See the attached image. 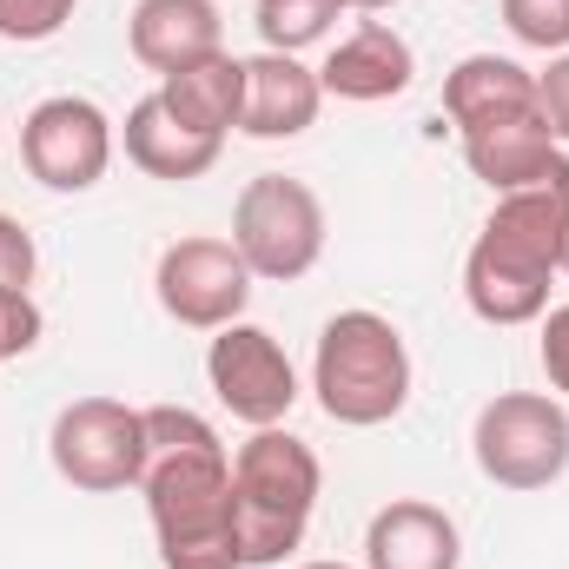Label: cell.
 <instances>
[{"mask_svg": "<svg viewBox=\"0 0 569 569\" xmlns=\"http://www.w3.org/2000/svg\"><path fill=\"white\" fill-rule=\"evenodd\" d=\"M120 146H127V159L140 166L146 179L186 186V179H206V172L219 166V146H226V140H206V133L179 127V120L166 113V100H159V93H146V100H133V107H127Z\"/></svg>", "mask_w": 569, "mask_h": 569, "instance_id": "e0dca14e", "label": "cell"}, {"mask_svg": "<svg viewBox=\"0 0 569 569\" xmlns=\"http://www.w3.org/2000/svg\"><path fill=\"white\" fill-rule=\"evenodd\" d=\"M311 391L318 411L345 430H378L411 405V351L405 331L385 311H338L318 331L311 351Z\"/></svg>", "mask_w": 569, "mask_h": 569, "instance_id": "3957f363", "label": "cell"}, {"mask_svg": "<svg viewBox=\"0 0 569 569\" xmlns=\"http://www.w3.org/2000/svg\"><path fill=\"white\" fill-rule=\"evenodd\" d=\"M418 80V53L411 40L391 27V20H358L318 67V87L331 100H351V107H378V100H398L405 87Z\"/></svg>", "mask_w": 569, "mask_h": 569, "instance_id": "8fae6325", "label": "cell"}, {"mask_svg": "<svg viewBox=\"0 0 569 569\" xmlns=\"http://www.w3.org/2000/svg\"><path fill=\"white\" fill-rule=\"evenodd\" d=\"M127 47L133 60L152 67L159 80L186 60H206L226 47V20H219V0H140L133 20H127Z\"/></svg>", "mask_w": 569, "mask_h": 569, "instance_id": "9a60e30c", "label": "cell"}, {"mask_svg": "<svg viewBox=\"0 0 569 569\" xmlns=\"http://www.w3.org/2000/svg\"><path fill=\"white\" fill-rule=\"evenodd\" d=\"M40 305H33V291H0V365L7 358H20V351H33L40 345Z\"/></svg>", "mask_w": 569, "mask_h": 569, "instance_id": "7402d4cb", "label": "cell"}, {"mask_svg": "<svg viewBox=\"0 0 569 569\" xmlns=\"http://www.w3.org/2000/svg\"><path fill=\"white\" fill-rule=\"evenodd\" d=\"M325 87L298 53H252L246 60V113L239 133L246 140H298L318 127Z\"/></svg>", "mask_w": 569, "mask_h": 569, "instance_id": "4fadbf2b", "label": "cell"}, {"mask_svg": "<svg viewBox=\"0 0 569 569\" xmlns=\"http://www.w3.org/2000/svg\"><path fill=\"white\" fill-rule=\"evenodd\" d=\"M345 13V0H259L252 27L266 40V53H305L331 33V20Z\"/></svg>", "mask_w": 569, "mask_h": 569, "instance_id": "d6986e66", "label": "cell"}, {"mask_svg": "<svg viewBox=\"0 0 569 569\" xmlns=\"http://www.w3.org/2000/svg\"><path fill=\"white\" fill-rule=\"evenodd\" d=\"M457 563H463L457 517L425 503V497L385 503L365 530V569H457Z\"/></svg>", "mask_w": 569, "mask_h": 569, "instance_id": "5bb4252c", "label": "cell"}, {"mask_svg": "<svg viewBox=\"0 0 569 569\" xmlns=\"http://www.w3.org/2000/svg\"><path fill=\"white\" fill-rule=\"evenodd\" d=\"M33 266H40L33 232L0 212V291H33Z\"/></svg>", "mask_w": 569, "mask_h": 569, "instance_id": "603a6c76", "label": "cell"}, {"mask_svg": "<svg viewBox=\"0 0 569 569\" xmlns=\"http://www.w3.org/2000/svg\"><path fill=\"white\" fill-rule=\"evenodd\" d=\"M523 107H537V73L503 53H463L443 73V113L457 133L477 120H497V113H523Z\"/></svg>", "mask_w": 569, "mask_h": 569, "instance_id": "ac0fdd59", "label": "cell"}, {"mask_svg": "<svg viewBox=\"0 0 569 569\" xmlns=\"http://www.w3.org/2000/svg\"><path fill=\"white\" fill-rule=\"evenodd\" d=\"M457 140H463V166H470L490 192L537 186V179L563 159V146H557V133L543 127L537 107H523V113H497V120H477V127H463Z\"/></svg>", "mask_w": 569, "mask_h": 569, "instance_id": "7c38bea8", "label": "cell"}, {"mask_svg": "<svg viewBox=\"0 0 569 569\" xmlns=\"http://www.w3.org/2000/svg\"><path fill=\"white\" fill-rule=\"evenodd\" d=\"M503 27L537 53H569V0H503Z\"/></svg>", "mask_w": 569, "mask_h": 569, "instance_id": "ffe728a7", "label": "cell"}, {"mask_svg": "<svg viewBox=\"0 0 569 569\" xmlns=\"http://www.w3.org/2000/svg\"><path fill=\"white\" fill-rule=\"evenodd\" d=\"M159 311L186 331H226L246 318V298H252V266L239 259L232 239H212V232H192V239H172L159 252Z\"/></svg>", "mask_w": 569, "mask_h": 569, "instance_id": "ba28073f", "label": "cell"}, {"mask_svg": "<svg viewBox=\"0 0 569 569\" xmlns=\"http://www.w3.org/2000/svg\"><path fill=\"white\" fill-rule=\"evenodd\" d=\"M345 7H358V13H385V7H398V0H345Z\"/></svg>", "mask_w": 569, "mask_h": 569, "instance_id": "484cf974", "label": "cell"}, {"mask_svg": "<svg viewBox=\"0 0 569 569\" xmlns=\"http://www.w3.org/2000/svg\"><path fill=\"white\" fill-rule=\"evenodd\" d=\"M569 246V159H557L537 186L497 192L470 259L463 298L483 325H537L550 311V279L563 272Z\"/></svg>", "mask_w": 569, "mask_h": 569, "instance_id": "7a4b0ae2", "label": "cell"}, {"mask_svg": "<svg viewBox=\"0 0 569 569\" xmlns=\"http://www.w3.org/2000/svg\"><path fill=\"white\" fill-rule=\"evenodd\" d=\"M232 246L252 266V279L291 284L325 259V206L305 179L259 172L246 179L239 206H232Z\"/></svg>", "mask_w": 569, "mask_h": 569, "instance_id": "8992f818", "label": "cell"}, {"mask_svg": "<svg viewBox=\"0 0 569 569\" xmlns=\"http://www.w3.org/2000/svg\"><path fill=\"white\" fill-rule=\"evenodd\" d=\"M146 517L166 569H246L232 517V450L186 405L146 411Z\"/></svg>", "mask_w": 569, "mask_h": 569, "instance_id": "6da1fadb", "label": "cell"}, {"mask_svg": "<svg viewBox=\"0 0 569 569\" xmlns=\"http://www.w3.org/2000/svg\"><path fill=\"white\" fill-rule=\"evenodd\" d=\"M159 100L179 127L206 133V140H226L239 133V113H246V60L239 53H206V60H186L159 80Z\"/></svg>", "mask_w": 569, "mask_h": 569, "instance_id": "2e32d148", "label": "cell"}, {"mask_svg": "<svg viewBox=\"0 0 569 569\" xmlns=\"http://www.w3.org/2000/svg\"><path fill=\"white\" fill-rule=\"evenodd\" d=\"M113 146H120L113 120L87 93H53V100H40L20 120V159H27V172L47 192H87V186H100L107 166H113Z\"/></svg>", "mask_w": 569, "mask_h": 569, "instance_id": "9c48e42d", "label": "cell"}, {"mask_svg": "<svg viewBox=\"0 0 569 569\" xmlns=\"http://www.w3.org/2000/svg\"><path fill=\"white\" fill-rule=\"evenodd\" d=\"M537 358H543V378H550V391H557V398H569V305L543 311V338H537Z\"/></svg>", "mask_w": 569, "mask_h": 569, "instance_id": "d4e9b609", "label": "cell"}, {"mask_svg": "<svg viewBox=\"0 0 569 569\" xmlns=\"http://www.w3.org/2000/svg\"><path fill=\"white\" fill-rule=\"evenodd\" d=\"M298 569H351V563H298Z\"/></svg>", "mask_w": 569, "mask_h": 569, "instance_id": "4316f807", "label": "cell"}, {"mask_svg": "<svg viewBox=\"0 0 569 569\" xmlns=\"http://www.w3.org/2000/svg\"><path fill=\"white\" fill-rule=\"evenodd\" d=\"M318 450L305 437H291L284 425L252 430L239 450H232V517H239V557L246 569L284 563L305 530H311V510H318Z\"/></svg>", "mask_w": 569, "mask_h": 569, "instance_id": "277c9868", "label": "cell"}, {"mask_svg": "<svg viewBox=\"0 0 569 569\" xmlns=\"http://www.w3.org/2000/svg\"><path fill=\"white\" fill-rule=\"evenodd\" d=\"M563 272H569V246H563Z\"/></svg>", "mask_w": 569, "mask_h": 569, "instance_id": "83f0119b", "label": "cell"}, {"mask_svg": "<svg viewBox=\"0 0 569 569\" xmlns=\"http://www.w3.org/2000/svg\"><path fill=\"white\" fill-rule=\"evenodd\" d=\"M206 385H212V398L239 425H252V430L284 425L291 405H298V371H291L284 345L266 325H246V318L226 325V331H212V345H206Z\"/></svg>", "mask_w": 569, "mask_h": 569, "instance_id": "30bf717a", "label": "cell"}, {"mask_svg": "<svg viewBox=\"0 0 569 569\" xmlns=\"http://www.w3.org/2000/svg\"><path fill=\"white\" fill-rule=\"evenodd\" d=\"M73 7L80 0H0V40H20V47L53 40L73 20Z\"/></svg>", "mask_w": 569, "mask_h": 569, "instance_id": "44dd1931", "label": "cell"}, {"mask_svg": "<svg viewBox=\"0 0 569 569\" xmlns=\"http://www.w3.org/2000/svg\"><path fill=\"white\" fill-rule=\"evenodd\" d=\"M477 470L497 490H550L569 470V411L550 391H497L470 430Z\"/></svg>", "mask_w": 569, "mask_h": 569, "instance_id": "5b68a950", "label": "cell"}, {"mask_svg": "<svg viewBox=\"0 0 569 569\" xmlns=\"http://www.w3.org/2000/svg\"><path fill=\"white\" fill-rule=\"evenodd\" d=\"M537 113L557 133V146H569V53H550V67L537 73Z\"/></svg>", "mask_w": 569, "mask_h": 569, "instance_id": "cb8c5ba5", "label": "cell"}, {"mask_svg": "<svg viewBox=\"0 0 569 569\" xmlns=\"http://www.w3.org/2000/svg\"><path fill=\"white\" fill-rule=\"evenodd\" d=\"M47 450L73 490H93V497L133 490L146 477V411L120 398H73L47 430Z\"/></svg>", "mask_w": 569, "mask_h": 569, "instance_id": "52a82bcc", "label": "cell"}]
</instances>
